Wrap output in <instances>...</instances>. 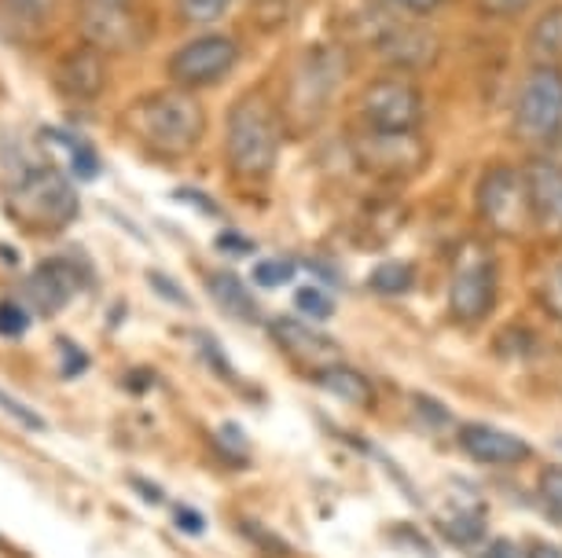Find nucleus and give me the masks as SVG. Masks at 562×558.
Segmentation results:
<instances>
[{
    "label": "nucleus",
    "mask_w": 562,
    "mask_h": 558,
    "mask_svg": "<svg viewBox=\"0 0 562 558\" xmlns=\"http://www.w3.org/2000/svg\"><path fill=\"white\" fill-rule=\"evenodd\" d=\"M0 412H8L19 426L34 430V434H41V430H48V419H45V415L34 412V408L23 405V401H15V397H12V394H4V389H0Z\"/></svg>",
    "instance_id": "nucleus-27"
},
{
    "label": "nucleus",
    "mask_w": 562,
    "mask_h": 558,
    "mask_svg": "<svg viewBox=\"0 0 562 558\" xmlns=\"http://www.w3.org/2000/svg\"><path fill=\"white\" fill-rule=\"evenodd\" d=\"M199 345H203L206 361H214V372H217V375H228V378H232V364H228V356H221L217 345L210 342V334H199Z\"/></svg>",
    "instance_id": "nucleus-37"
},
{
    "label": "nucleus",
    "mask_w": 562,
    "mask_h": 558,
    "mask_svg": "<svg viewBox=\"0 0 562 558\" xmlns=\"http://www.w3.org/2000/svg\"><path fill=\"white\" fill-rule=\"evenodd\" d=\"M512 129L518 140L548 147L562 136V67L533 62L522 78L512 111Z\"/></svg>",
    "instance_id": "nucleus-4"
},
{
    "label": "nucleus",
    "mask_w": 562,
    "mask_h": 558,
    "mask_svg": "<svg viewBox=\"0 0 562 558\" xmlns=\"http://www.w3.org/2000/svg\"><path fill=\"white\" fill-rule=\"evenodd\" d=\"M379 52H383L397 70H416V67H427V62L438 56V41H434V34H423V30L408 23H394L386 34H379Z\"/></svg>",
    "instance_id": "nucleus-16"
},
{
    "label": "nucleus",
    "mask_w": 562,
    "mask_h": 558,
    "mask_svg": "<svg viewBox=\"0 0 562 558\" xmlns=\"http://www.w3.org/2000/svg\"><path fill=\"white\" fill-rule=\"evenodd\" d=\"M12 12H23V15H30V19H37V15H45L56 0H4Z\"/></svg>",
    "instance_id": "nucleus-38"
},
{
    "label": "nucleus",
    "mask_w": 562,
    "mask_h": 558,
    "mask_svg": "<svg viewBox=\"0 0 562 558\" xmlns=\"http://www.w3.org/2000/svg\"><path fill=\"white\" fill-rule=\"evenodd\" d=\"M522 176L533 228L548 239H562V162L551 155H533L522 166Z\"/></svg>",
    "instance_id": "nucleus-11"
},
{
    "label": "nucleus",
    "mask_w": 562,
    "mask_h": 558,
    "mask_svg": "<svg viewBox=\"0 0 562 558\" xmlns=\"http://www.w3.org/2000/svg\"><path fill=\"white\" fill-rule=\"evenodd\" d=\"M45 140L59 144L63 151L70 155V173L78 176V181H97V176H100V155L92 151L81 136H70L63 129H45Z\"/></svg>",
    "instance_id": "nucleus-21"
},
{
    "label": "nucleus",
    "mask_w": 562,
    "mask_h": 558,
    "mask_svg": "<svg viewBox=\"0 0 562 558\" xmlns=\"http://www.w3.org/2000/svg\"><path fill=\"white\" fill-rule=\"evenodd\" d=\"M313 383L327 389L331 397H338V401H346V405H368L371 397H375V389H371L368 383V375L364 372H357V367H349L342 361H335V364H324V367H316L313 372Z\"/></svg>",
    "instance_id": "nucleus-18"
},
{
    "label": "nucleus",
    "mask_w": 562,
    "mask_h": 558,
    "mask_svg": "<svg viewBox=\"0 0 562 558\" xmlns=\"http://www.w3.org/2000/svg\"><path fill=\"white\" fill-rule=\"evenodd\" d=\"M423 92L412 78L386 73L368 81L360 92V122L368 133H419L423 125Z\"/></svg>",
    "instance_id": "nucleus-5"
},
{
    "label": "nucleus",
    "mask_w": 562,
    "mask_h": 558,
    "mask_svg": "<svg viewBox=\"0 0 562 558\" xmlns=\"http://www.w3.org/2000/svg\"><path fill=\"white\" fill-rule=\"evenodd\" d=\"M177 198H180V203H188V206H195V209H203V214H210V217H214V214H217V206H214V203H210V198H206V195H199V192H192V187H180V192H177Z\"/></svg>",
    "instance_id": "nucleus-39"
},
{
    "label": "nucleus",
    "mask_w": 562,
    "mask_h": 558,
    "mask_svg": "<svg viewBox=\"0 0 562 558\" xmlns=\"http://www.w3.org/2000/svg\"><path fill=\"white\" fill-rule=\"evenodd\" d=\"M30 328V312L23 301H0V339H23Z\"/></svg>",
    "instance_id": "nucleus-28"
},
{
    "label": "nucleus",
    "mask_w": 562,
    "mask_h": 558,
    "mask_svg": "<svg viewBox=\"0 0 562 558\" xmlns=\"http://www.w3.org/2000/svg\"><path fill=\"white\" fill-rule=\"evenodd\" d=\"M346 73V56L335 48H310L294 70V81H291V103L288 107L299 114L302 125L310 122H321V114L331 107L335 100V89Z\"/></svg>",
    "instance_id": "nucleus-8"
},
{
    "label": "nucleus",
    "mask_w": 562,
    "mask_h": 558,
    "mask_svg": "<svg viewBox=\"0 0 562 558\" xmlns=\"http://www.w3.org/2000/svg\"><path fill=\"white\" fill-rule=\"evenodd\" d=\"M294 272H299V265H294L291 258H265L254 265V283L258 287H283V283L294 280Z\"/></svg>",
    "instance_id": "nucleus-24"
},
{
    "label": "nucleus",
    "mask_w": 562,
    "mask_h": 558,
    "mask_svg": "<svg viewBox=\"0 0 562 558\" xmlns=\"http://www.w3.org/2000/svg\"><path fill=\"white\" fill-rule=\"evenodd\" d=\"M239 67V45L228 34H199L169 56V78L177 89H210L221 86Z\"/></svg>",
    "instance_id": "nucleus-7"
},
{
    "label": "nucleus",
    "mask_w": 562,
    "mask_h": 558,
    "mask_svg": "<svg viewBox=\"0 0 562 558\" xmlns=\"http://www.w3.org/2000/svg\"><path fill=\"white\" fill-rule=\"evenodd\" d=\"M460 445L474 463H485V467H515V463H526L533 456L529 441L507 434V430L485 426V423H467L460 426Z\"/></svg>",
    "instance_id": "nucleus-15"
},
{
    "label": "nucleus",
    "mask_w": 562,
    "mask_h": 558,
    "mask_svg": "<svg viewBox=\"0 0 562 558\" xmlns=\"http://www.w3.org/2000/svg\"><path fill=\"white\" fill-rule=\"evenodd\" d=\"M357 162H364L371 173L379 176H412L427 162V147H423L419 133H360L357 144Z\"/></svg>",
    "instance_id": "nucleus-10"
},
{
    "label": "nucleus",
    "mask_w": 562,
    "mask_h": 558,
    "mask_svg": "<svg viewBox=\"0 0 562 558\" xmlns=\"http://www.w3.org/2000/svg\"><path fill=\"white\" fill-rule=\"evenodd\" d=\"M217 247L225 250V254H232V258H247L250 250H254L250 239H247V236H239V231H232V228L221 231V236H217Z\"/></svg>",
    "instance_id": "nucleus-34"
},
{
    "label": "nucleus",
    "mask_w": 562,
    "mask_h": 558,
    "mask_svg": "<svg viewBox=\"0 0 562 558\" xmlns=\"http://www.w3.org/2000/svg\"><path fill=\"white\" fill-rule=\"evenodd\" d=\"M397 8H405V12H416V15H427L434 8H441L445 0H394Z\"/></svg>",
    "instance_id": "nucleus-40"
},
{
    "label": "nucleus",
    "mask_w": 562,
    "mask_h": 558,
    "mask_svg": "<svg viewBox=\"0 0 562 558\" xmlns=\"http://www.w3.org/2000/svg\"><path fill=\"white\" fill-rule=\"evenodd\" d=\"M540 298H544V309L551 312V320H559V323H562V265L548 272Z\"/></svg>",
    "instance_id": "nucleus-30"
},
{
    "label": "nucleus",
    "mask_w": 562,
    "mask_h": 558,
    "mask_svg": "<svg viewBox=\"0 0 562 558\" xmlns=\"http://www.w3.org/2000/svg\"><path fill=\"white\" fill-rule=\"evenodd\" d=\"M97 4H125V0H97Z\"/></svg>",
    "instance_id": "nucleus-42"
},
{
    "label": "nucleus",
    "mask_w": 562,
    "mask_h": 558,
    "mask_svg": "<svg viewBox=\"0 0 562 558\" xmlns=\"http://www.w3.org/2000/svg\"><path fill=\"white\" fill-rule=\"evenodd\" d=\"M8 206L12 214L34 231H63L78 217L81 198L74 192L70 176L56 166L26 162L8 184Z\"/></svg>",
    "instance_id": "nucleus-3"
},
{
    "label": "nucleus",
    "mask_w": 562,
    "mask_h": 558,
    "mask_svg": "<svg viewBox=\"0 0 562 558\" xmlns=\"http://www.w3.org/2000/svg\"><path fill=\"white\" fill-rule=\"evenodd\" d=\"M56 89L63 92L67 100H78V103H92L103 96L108 89V59L97 45H74L67 56L56 62V73H52Z\"/></svg>",
    "instance_id": "nucleus-13"
},
{
    "label": "nucleus",
    "mask_w": 562,
    "mask_h": 558,
    "mask_svg": "<svg viewBox=\"0 0 562 558\" xmlns=\"http://www.w3.org/2000/svg\"><path fill=\"white\" fill-rule=\"evenodd\" d=\"M529 56L533 62H562V4H551L544 15H537V23L529 26Z\"/></svg>",
    "instance_id": "nucleus-20"
},
{
    "label": "nucleus",
    "mask_w": 562,
    "mask_h": 558,
    "mask_svg": "<svg viewBox=\"0 0 562 558\" xmlns=\"http://www.w3.org/2000/svg\"><path fill=\"white\" fill-rule=\"evenodd\" d=\"M412 283H416V269H412L408 261H383V265L368 276V287L375 294H386V298L408 294Z\"/></svg>",
    "instance_id": "nucleus-22"
},
{
    "label": "nucleus",
    "mask_w": 562,
    "mask_h": 558,
    "mask_svg": "<svg viewBox=\"0 0 562 558\" xmlns=\"http://www.w3.org/2000/svg\"><path fill=\"white\" fill-rule=\"evenodd\" d=\"M474 203H479L482 225L501 239H518L526 228H533V220H529L526 176L515 166H490L479 181Z\"/></svg>",
    "instance_id": "nucleus-6"
},
{
    "label": "nucleus",
    "mask_w": 562,
    "mask_h": 558,
    "mask_svg": "<svg viewBox=\"0 0 562 558\" xmlns=\"http://www.w3.org/2000/svg\"><path fill=\"white\" fill-rule=\"evenodd\" d=\"M151 287L162 294V298H169V301H177V305H188V294L180 291V287H173V283H169V276H162V272H151Z\"/></svg>",
    "instance_id": "nucleus-36"
},
{
    "label": "nucleus",
    "mask_w": 562,
    "mask_h": 558,
    "mask_svg": "<svg viewBox=\"0 0 562 558\" xmlns=\"http://www.w3.org/2000/svg\"><path fill=\"white\" fill-rule=\"evenodd\" d=\"M232 0H177L180 23L188 26H214L217 19H225Z\"/></svg>",
    "instance_id": "nucleus-23"
},
{
    "label": "nucleus",
    "mask_w": 562,
    "mask_h": 558,
    "mask_svg": "<svg viewBox=\"0 0 562 558\" xmlns=\"http://www.w3.org/2000/svg\"><path fill=\"white\" fill-rule=\"evenodd\" d=\"M294 309H299L302 316H310V320H331L335 301L327 298L321 287H302L299 294H294Z\"/></svg>",
    "instance_id": "nucleus-26"
},
{
    "label": "nucleus",
    "mask_w": 562,
    "mask_h": 558,
    "mask_svg": "<svg viewBox=\"0 0 562 558\" xmlns=\"http://www.w3.org/2000/svg\"><path fill=\"white\" fill-rule=\"evenodd\" d=\"M283 147V118L261 92H247L232 103L225 129V158L228 170L239 181H269Z\"/></svg>",
    "instance_id": "nucleus-1"
},
{
    "label": "nucleus",
    "mask_w": 562,
    "mask_h": 558,
    "mask_svg": "<svg viewBox=\"0 0 562 558\" xmlns=\"http://www.w3.org/2000/svg\"><path fill=\"white\" fill-rule=\"evenodd\" d=\"M173 525L180 533H188V536H203L206 533L203 511H195V508H173Z\"/></svg>",
    "instance_id": "nucleus-32"
},
{
    "label": "nucleus",
    "mask_w": 562,
    "mask_h": 558,
    "mask_svg": "<svg viewBox=\"0 0 562 558\" xmlns=\"http://www.w3.org/2000/svg\"><path fill=\"white\" fill-rule=\"evenodd\" d=\"M81 30L85 41L97 45L100 52H133L144 48L147 41L140 15H133L125 4H97V0H89L81 12Z\"/></svg>",
    "instance_id": "nucleus-12"
},
{
    "label": "nucleus",
    "mask_w": 562,
    "mask_h": 558,
    "mask_svg": "<svg viewBox=\"0 0 562 558\" xmlns=\"http://www.w3.org/2000/svg\"><path fill=\"white\" fill-rule=\"evenodd\" d=\"M272 339H276V345L280 350H288L294 361H302V364H313V367H324V361L327 356H335L338 350H335V342L327 339V334H321V331H313L310 323H302V320H272Z\"/></svg>",
    "instance_id": "nucleus-17"
},
{
    "label": "nucleus",
    "mask_w": 562,
    "mask_h": 558,
    "mask_svg": "<svg viewBox=\"0 0 562 558\" xmlns=\"http://www.w3.org/2000/svg\"><path fill=\"white\" fill-rule=\"evenodd\" d=\"M482 558H537V551L526 544H518V540H493L490 547H485Z\"/></svg>",
    "instance_id": "nucleus-33"
},
{
    "label": "nucleus",
    "mask_w": 562,
    "mask_h": 558,
    "mask_svg": "<svg viewBox=\"0 0 562 558\" xmlns=\"http://www.w3.org/2000/svg\"><path fill=\"white\" fill-rule=\"evenodd\" d=\"M81 287V272L70 258H52L30 272L23 283V298L30 309H37L41 316H56L67 309V301Z\"/></svg>",
    "instance_id": "nucleus-14"
},
{
    "label": "nucleus",
    "mask_w": 562,
    "mask_h": 558,
    "mask_svg": "<svg viewBox=\"0 0 562 558\" xmlns=\"http://www.w3.org/2000/svg\"><path fill=\"white\" fill-rule=\"evenodd\" d=\"M0 547H4V540H0Z\"/></svg>",
    "instance_id": "nucleus-43"
},
{
    "label": "nucleus",
    "mask_w": 562,
    "mask_h": 558,
    "mask_svg": "<svg viewBox=\"0 0 562 558\" xmlns=\"http://www.w3.org/2000/svg\"><path fill=\"white\" fill-rule=\"evenodd\" d=\"M540 497L551 508V514L562 522V467H551L540 474Z\"/></svg>",
    "instance_id": "nucleus-29"
},
{
    "label": "nucleus",
    "mask_w": 562,
    "mask_h": 558,
    "mask_svg": "<svg viewBox=\"0 0 562 558\" xmlns=\"http://www.w3.org/2000/svg\"><path fill=\"white\" fill-rule=\"evenodd\" d=\"M59 350H63V378H74V375H81L85 367H89V356H85L78 345L59 342Z\"/></svg>",
    "instance_id": "nucleus-35"
},
{
    "label": "nucleus",
    "mask_w": 562,
    "mask_h": 558,
    "mask_svg": "<svg viewBox=\"0 0 562 558\" xmlns=\"http://www.w3.org/2000/svg\"><path fill=\"white\" fill-rule=\"evenodd\" d=\"M479 4H482V12L493 19H515V15H526L540 0H479Z\"/></svg>",
    "instance_id": "nucleus-31"
},
{
    "label": "nucleus",
    "mask_w": 562,
    "mask_h": 558,
    "mask_svg": "<svg viewBox=\"0 0 562 558\" xmlns=\"http://www.w3.org/2000/svg\"><path fill=\"white\" fill-rule=\"evenodd\" d=\"M206 291H210V298L217 301V309L228 312L232 320H239V323L258 320V301H254V294L247 291V283L239 276H232V272H210Z\"/></svg>",
    "instance_id": "nucleus-19"
},
{
    "label": "nucleus",
    "mask_w": 562,
    "mask_h": 558,
    "mask_svg": "<svg viewBox=\"0 0 562 558\" xmlns=\"http://www.w3.org/2000/svg\"><path fill=\"white\" fill-rule=\"evenodd\" d=\"M445 533L460 544H479L485 536V522L474 511H460V514H452V519H445Z\"/></svg>",
    "instance_id": "nucleus-25"
},
{
    "label": "nucleus",
    "mask_w": 562,
    "mask_h": 558,
    "mask_svg": "<svg viewBox=\"0 0 562 558\" xmlns=\"http://www.w3.org/2000/svg\"><path fill=\"white\" fill-rule=\"evenodd\" d=\"M133 489L140 492L144 500H151V503H166V492H158V489H151V481H144V478H136L133 481Z\"/></svg>",
    "instance_id": "nucleus-41"
},
{
    "label": "nucleus",
    "mask_w": 562,
    "mask_h": 558,
    "mask_svg": "<svg viewBox=\"0 0 562 558\" xmlns=\"http://www.w3.org/2000/svg\"><path fill=\"white\" fill-rule=\"evenodd\" d=\"M133 133L140 136L147 151L162 158L192 155L206 136V111L188 89H166L136 100Z\"/></svg>",
    "instance_id": "nucleus-2"
},
{
    "label": "nucleus",
    "mask_w": 562,
    "mask_h": 558,
    "mask_svg": "<svg viewBox=\"0 0 562 558\" xmlns=\"http://www.w3.org/2000/svg\"><path fill=\"white\" fill-rule=\"evenodd\" d=\"M496 305V265L490 254H479V250H467L460 258V265L452 272L449 283V309L452 320L467 323H482L485 316L493 312Z\"/></svg>",
    "instance_id": "nucleus-9"
}]
</instances>
